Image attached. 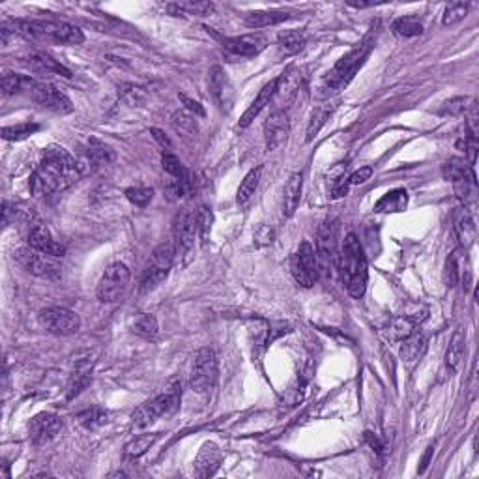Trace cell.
<instances>
[{
    "instance_id": "obj_1",
    "label": "cell",
    "mask_w": 479,
    "mask_h": 479,
    "mask_svg": "<svg viewBox=\"0 0 479 479\" xmlns=\"http://www.w3.org/2000/svg\"><path fill=\"white\" fill-rule=\"evenodd\" d=\"M81 177V167L60 147H49L36 171L32 172L31 193L34 197H49L70 189Z\"/></svg>"
},
{
    "instance_id": "obj_2",
    "label": "cell",
    "mask_w": 479,
    "mask_h": 479,
    "mask_svg": "<svg viewBox=\"0 0 479 479\" xmlns=\"http://www.w3.org/2000/svg\"><path fill=\"white\" fill-rule=\"evenodd\" d=\"M337 266L341 281L348 294L356 300H362L367 290V260H365L364 248H362L358 236L352 232L347 234L343 246L339 249Z\"/></svg>"
},
{
    "instance_id": "obj_3",
    "label": "cell",
    "mask_w": 479,
    "mask_h": 479,
    "mask_svg": "<svg viewBox=\"0 0 479 479\" xmlns=\"http://www.w3.org/2000/svg\"><path fill=\"white\" fill-rule=\"evenodd\" d=\"M371 49H373V41L365 40L362 41L359 46L354 47L352 51H348L347 55L341 56L337 60V64H335V66L326 73V77H324L322 81H320L317 96L320 98V100H328V98L335 96V94H339L341 90H344L348 86V83L356 77L359 68L365 64Z\"/></svg>"
},
{
    "instance_id": "obj_4",
    "label": "cell",
    "mask_w": 479,
    "mask_h": 479,
    "mask_svg": "<svg viewBox=\"0 0 479 479\" xmlns=\"http://www.w3.org/2000/svg\"><path fill=\"white\" fill-rule=\"evenodd\" d=\"M180 399H182L180 386L172 384L163 394L156 395V397L147 401V403H142L133 412V427H137V429H147V427L156 423L159 418H169L172 414H177L178 409H180Z\"/></svg>"
},
{
    "instance_id": "obj_5",
    "label": "cell",
    "mask_w": 479,
    "mask_h": 479,
    "mask_svg": "<svg viewBox=\"0 0 479 479\" xmlns=\"http://www.w3.org/2000/svg\"><path fill=\"white\" fill-rule=\"evenodd\" d=\"M172 264H174V248H172V242L157 246L150 255V258H148L144 272H142L141 293H152L154 288L159 287L167 279L169 272H171Z\"/></svg>"
},
{
    "instance_id": "obj_6",
    "label": "cell",
    "mask_w": 479,
    "mask_h": 479,
    "mask_svg": "<svg viewBox=\"0 0 479 479\" xmlns=\"http://www.w3.org/2000/svg\"><path fill=\"white\" fill-rule=\"evenodd\" d=\"M25 94L34 103H38V105L47 109V111L56 112V115H70L73 111V103H71L70 98L64 92L58 90L56 86L51 85V83L38 81V79L28 77Z\"/></svg>"
},
{
    "instance_id": "obj_7",
    "label": "cell",
    "mask_w": 479,
    "mask_h": 479,
    "mask_svg": "<svg viewBox=\"0 0 479 479\" xmlns=\"http://www.w3.org/2000/svg\"><path fill=\"white\" fill-rule=\"evenodd\" d=\"M14 258L25 272L32 273L36 278L56 281L62 275V266L55 257H49L46 253L32 248H19L14 251Z\"/></svg>"
},
{
    "instance_id": "obj_8",
    "label": "cell",
    "mask_w": 479,
    "mask_h": 479,
    "mask_svg": "<svg viewBox=\"0 0 479 479\" xmlns=\"http://www.w3.org/2000/svg\"><path fill=\"white\" fill-rule=\"evenodd\" d=\"M130 279H132V273H130V268L126 264L112 263L103 272L100 283H98V300L103 303L118 302L126 294L127 287H130Z\"/></svg>"
},
{
    "instance_id": "obj_9",
    "label": "cell",
    "mask_w": 479,
    "mask_h": 479,
    "mask_svg": "<svg viewBox=\"0 0 479 479\" xmlns=\"http://www.w3.org/2000/svg\"><path fill=\"white\" fill-rule=\"evenodd\" d=\"M317 263L318 272L324 275H330L333 266L337 264L339 257V242H337V221L335 219H326L320 225L317 234Z\"/></svg>"
},
{
    "instance_id": "obj_10",
    "label": "cell",
    "mask_w": 479,
    "mask_h": 479,
    "mask_svg": "<svg viewBox=\"0 0 479 479\" xmlns=\"http://www.w3.org/2000/svg\"><path fill=\"white\" fill-rule=\"evenodd\" d=\"M217 358L212 348H201L195 354L191 367V377H189V386L195 394L204 395L216 386L217 382Z\"/></svg>"
},
{
    "instance_id": "obj_11",
    "label": "cell",
    "mask_w": 479,
    "mask_h": 479,
    "mask_svg": "<svg viewBox=\"0 0 479 479\" xmlns=\"http://www.w3.org/2000/svg\"><path fill=\"white\" fill-rule=\"evenodd\" d=\"M195 236H197V223H195V212H178L172 221V248H174V260L186 258L191 255L195 248Z\"/></svg>"
},
{
    "instance_id": "obj_12",
    "label": "cell",
    "mask_w": 479,
    "mask_h": 479,
    "mask_svg": "<svg viewBox=\"0 0 479 479\" xmlns=\"http://www.w3.org/2000/svg\"><path fill=\"white\" fill-rule=\"evenodd\" d=\"M41 328H46L47 332L53 335H73L81 330V318L75 311L66 307H47L41 309L38 315Z\"/></svg>"
},
{
    "instance_id": "obj_13",
    "label": "cell",
    "mask_w": 479,
    "mask_h": 479,
    "mask_svg": "<svg viewBox=\"0 0 479 479\" xmlns=\"http://www.w3.org/2000/svg\"><path fill=\"white\" fill-rule=\"evenodd\" d=\"M290 272L298 285L311 288L318 279V263L315 248L309 242H302L290 258Z\"/></svg>"
},
{
    "instance_id": "obj_14",
    "label": "cell",
    "mask_w": 479,
    "mask_h": 479,
    "mask_svg": "<svg viewBox=\"0 0 479 479\" xmlns=\"http://www.w3.org/2000/svg\"><path fill=\"white\" fill-rule=\"evenodd\" d=\"M62 431V419L53 412H41L31 419L28 425V438L34 446L49 444Z\"/></svg>"
},
{
    "instance_id": "obj_15",
    "label": "cell",
    "mask_w": 479,
    "mask_h": 479,
    "mask_svg": "<svg viewBox=\"0 0 479 479\" xmlns=\"http://www.w3.org/2000/svg\"><path fill=\"white\" fill-rule=\"evenodd\" d=\"M223 47L234 56L240 58H251V56L260 55L268 46V40L263 34L253 32V34L236 36V38H223Z\"/></svg>"
},
{
    "instance_id": "obj_16",
    "label": "cell",
    "mask_w": 479,
    "mask_h": 479,
    "mask_svg": "<svg viewBox=\"0 0 479 479\" xmlns=\"http://www.w3.org/2000/svg\"><path fill=\"white\" fill-rule=\"evenodd\" d=\"M26 243H28V248L38 249V251L46 253V255L55 258L64 257V253H66V248L60 242H56L53 234L49 232V228L46 225H41V223L32 225L28 234H26Z\"/></svg>"
},
{
    "instance_id": "obj_17",
    "label": "cell",
    "mask_w": 479,
    "mask_h": 479,
    "mask_svg": "<svg viewBox=\"0 0 479 479\" xmlns=\"http://www.w3.org/2000/svg\"><path fill=\"white\" fill-rule=\"evenodd\" d=\"M223 463V451L221 448L214 442H206L202 444V448L199 449L197 457H195V463H193V472L199 478H212L216 475V472L219 470Z\"/></svg>"
},
{
    "instance_id": "obj_18",
    "label": "cell",
    "mask_w": 479,
    "mask_h": 479,
    "mask_svg": "<svg viewBox=\"0 0 479 479\" xmlns=\"http://www.w3.org/2000/svg\"><path fill=\"white\" fill-rule=\"evenodd\" d=\"M288 115L285 111H275L268 116L264 122V141H266V150H278L281 144H285L288 137Z\"/></svg>"
},
{
    "instance_id": "obj_19",
    "label": "cell",
    "mask_w": 479,
    "mask_h": 479,
    "mask_svg": "<svg viewBox=\"0 0 479 479\" xmlns=\"http://www.w3.org/2000/svg\"><path fill=\"white\" fill-rule=\"evenodd\" d=\"M453 228L455 236L464 249L472 248L478 238V225H475V217L472 208L463 206L453 214Z\"/></svg>"
},
{
    "instance_id": "obj_20",
    "label": "cell",
    "mask_w": 479,
    "mask_h": 479,
    "mask_svg": "<svg viewBox=\"0 0 479 479\" xmlns=\"http://www.w3.org/2000/svg\"><path fill=\"white\" fill-rule=\"evenodd\" d=\"M25 64L31 68L34 73H41V75H62L71 77V71L66 66H62L60 62L55 60L49 53L46 51H31L25 56Z\"/></svg>"
},
{
    "instance_id": "obj_21",
    "label": "cell",
    "mask_w": 479,
    "mask_h": 479,
    "mask_svg": "<svg viewBox=\"0 0 479 479\" xmlns=\"http://www.w3.org/2000/svg\"><path fill=\"white\" fill-rule=\"evenodd\" d=\"M210 90H212V96L217 105H219V109L228 111L232 107L234 90H232L231 81H228L227 73H225L221 66H214L210 70Z\"/></svg>"
},
{
    "instance_id": "obj_22",
    "label": "cell",
    "mask_w": 479,
    "mask_h": 479,
    "mask_svg": "<svg viewBox=\"0 0 479 479\" xmlns=\"http://www.w3.org/2000/svg\"><path fill=\"white\" fill-rule=\"evenodd\" d=\"M303 189V172H293L287 180L285 191H283V216L293 217L296 214L300 201H302Z\"/></svg>"
},
{
    "instance_id": "obj_23",
    "label": "cell",
    "mask_w": 479,
    "mask_h": 479,
    "mask_svg": "<svg viewBox=\"0 0 479 479\" xmlns=\"http://www.w3.org/2000/svg\"><path fill=\"white\" fill-rule=\"evenodd\" d=\"M423 320H425V315H421V317H419L418 313L403 315V317L394 318V320L388 324V328H386V332L384 333H386V337H388L389 341H397V343H401L403 339L412 335V333L416 332V326L423 322Z\"/></svg>"
},
{
    "instance_id": "obj_24",
    "label": "cell",
    "mask_w": 479,
    "mask_h": 479,
    "mask_svg": "<svg viewBox=\"0 0 479 479\" xmlns=\"http://www.w3.org/2000/svg\"><path fill=\"white\" fill-rule=\"evenodd\" d=\"M275 92H278V79H272V81L263 86V90L258 92L257 100L253 101L251 105L248 107V111L242 115V118H240V127L251 126V122L263 112L264 107L270 105V101L273 100Z\"/></svg>"
},
{
    "instance_id": "obj_25",
    "label": "cell",
    "mask_w": 479,
    "mask_h": 479,
    "mask_svg": "<svg viewBox=\"0 0 479 479\" xmlns=\"http://www.w3.org/2000/svg\"><path fill=\"white\" fill-rule=\"evenodd\" d=\"M425 352H427V337H425L423 333L414 332L412 335L401 341V358L410 367L421 362Z\"/></svg>"
},
{
    "instance_id": "obj_26",
    "label": "cell",
    "mask_w": 479,
    "mask_h": 479,
    "mask_svg": "<svg viewBox=\"0 0 479 479\" xmlns=\"http://www.w3.org/2000/svg\"><path fill=\"white\" fill-rule=\"evenodd\" d=\"M167 11L174 17H206L214 11V4L212 2H189V0H184V2L167 4Z\"/></svg>"
},
{
    "instance_id": "obj_27",
    "label": "cell",
    "mask_w": 479,
    "mask_h": 479,
    "mask_svg": "<svg viewBox=\"0 0 479 479\" xmlns=\"http://www.w3.org/2000/svg\"><path fill=\"white\" fill-rule=\"evenodd\" d=\"M116 159V154L109 144H105L103 141L96 139V137H90L88 139V144H86V162L92 163V165H109Z\"/></svg>"
},
{
    "instance_id": "obj_28",
    "label": "cell",
    "mask_w": 479,
    "mask_h": 479,
    "mask_svg": "<svg viewBox=\"0 0 479 479\" xmlns=\"http://www.w3.org/2000/svg\"><path fill=\"white\" fill-rule=\"evenodd\" d=\"M464 352H466V335H464L463 330H455L451 339H449L448 350H446V365L451 373L459 369Z\"/></svg>"
},
{
    "instance_id": "obj_29",
    "label": "cell",
    "mask_w": 479,
    "mask_h": 479,
    "mask_svg": "<svg viewBox=\"0 0 479 479\" xmlns=\"http://www.w3.org/2000/svg\"><path fill=\"white\" fill-rule=\"evenodd\" d=\"M406 204H409V193L404 191V189H394V191L386 193L382 199H379V202L374 204V212L397 214L403 212Z\"/></svg>"
},
{
    "instance_id": "obj_30",
    "label": "cell",
    "mask_w": 479,
    "mask_h": 479,
    "mask_svg": "<svg viewBox=\"0 0 479 479\" xmlns=\"http://www.w3.org/2000/svg\"><path fill=\"white\" fill-rule=\"evenodd\" d=\"M305 47V36L300 31H283L278 36V53L279 56H294Z\"/></svg>"
},
{
    "instance_id": "obj_31",
    "label": "cell",
    "mask_w": 479,
    "mask_h": 479,
    "mask_svg": "<svg viewBox=\"0 0 479 479\" xmlns=\"http://www.w3.org/2000/svg\"><path fill=\"white\" fill-rule=\"evenodd\" d=\"M288 19V14L285 11H251L246 16V25L249 28H266V26L279 25Z\"/></svg>"
},
{
    "instance_id": "obj_32",
    "label": "cell",
    "mask_w": 479,
    "mask_h": 479,
    "mask_svg": "<svg viewBox=\"0 0 479 479\" xmlns=\"http://www.w3.org/2000/svg\"><path fill=\"white\" fill-rule=\"evenodd\" d=\"M260 174H263V167H257V169H251V171L246 174V178L242 180L240 187H238L236 193V202L240 206H246L251 197L257 191L258 182H260Z\"/></svg>"
},
{
    "instance_id": "obj_33",
    "label": "cell",
    "mask_w": 479,
    "mask_h": 479,
    "mask_svg": "<svg viewBox=\"0 0 479 479\" xmlns=\"http://www.w3.org/2000/svg\"><path fill=\"white\" fill-rule=\"evenodd\" d=\"M157 434H141V436H135L132 442H127L126 448H124V457L126 459H139L141 455H144L152 446L156 444Z\"/></svg>"
},
{
    "instance_id": "obj_34",
    "label": "cell",
    "mask_w": 479,
    "mask_h": 479,
    "mask_svg": "<svg viewBox=\"0 0 479 479\" xmlns=\"http://www.w3.org/2000/svg\"><path fill=\"white\" fill-rule=\"evenodd\" d=\"M333 109L335 107H315L313 111H311V116H309V124H307V137H305V141L311 142L315 137L318 135V132L322 130L324 124L328 122V118L332 116Z\"/></svg>"
},
{
    "instance_id": "obj_35",
    "label": "cell",
    "mask_w": 479,
    "mask_h": 479,
    "mask_svg": "<svg viewBox=\"0 0 479 479\" xmlns=\"http://www.w3.org/2000/svg\"><path fill=\"white\" fill-rule=\"evenodd\" d=\"M394 32L401 38H416L423 34V23L416 16H404L395 19Z\"/></svg>"
},
{
    "instance_id": "obj_36",
    "label": "cell",
    "mask_w": 479,
    "mask_h": 479,
    "mask_svg": "<svg viewBox=\"0 0 479 479\" xmlns=\"http://www.w3.org/2000/svg\"><path fill=\"white\" fill-rule=\"evenodd\" d=\"M107 418H109L107 412L103 409H100V406H90V409H85L83 412L77 414L79 425L88 431H94L98 427H101V425H105Z\"/></svg>"
},
{
    "instance_id": "obj_37",
    "label": "cell",
    "mask_w": 479,
    "mask_h": 479,
    "mask_svg": "<svg viewBox=\"0 0 479 479\" xmlns=\"http://www.w3.org/2000/svg\"><path fill=\"white\" fill-rule=\"evenodd\" d=\"M172 126L178 133H182L184 137H191L199 133L197 126V116H193L187 111H178L172 115Z\"/></svg>"
},
{
    "instance_id": "obj_38",
    "label": "cell",
    "mask_w": 479,
    "mask_h": 479,
    "mask_svg": "<svg viewBox=\"0 0 479 479\" xmlns=\"http://www.w3.org/2000/svg\"><path fill=\"white\" fill-rule=\"evenodd\" d=\"M162 165L163 169H165V172L171 174V178H178V180H193L189 171L184 167V163L180 162L174 154H171V152H163Z\"/></svg>"
},
{
    "instance_id": "obj_39",
    "label": "cell",
    "mask_w": 479,
    "mask_h": 479,
    "mask_svg": "<svg viewBox=\"0 0 479 479\" xmlns=\"http://www.w3.org/2000/svg\"><path fill=\"white\" fill-rule=\"evenodd\" d=\"M36 132H40L38 124L25 122V124H17V126L2 127V137H4L6 141H25V139L34 135Z\"/></svg>"
},
{
    "instance_id": "obj_40",
    "label": "cell",
    "mask_w": 479,
    "mask_h": 479,
    "mask_svg": "<svg viewBox=\"0 0 479 479\" xmlns=\"http://www.w3.org/2000/svg\"><path fill=\"white\" fill-rule=\"evenodd\" d=\"M28 75H19L14 71H6L2 75V90L6 96H14V94H25Z\"/></svg>"
},
{
    "instance_id": "obj_41",
    "label": "cell",
    "mask_w": 479,
    "mask_h": 479,
    "mask_svg": "<svg viewBox=\"0 0 479 479\" xmlns=\"http://www.w3.org/2000/svg\"><path fill=\"white\" fill-rule=\"evenodd\" d=\"M133 332L137 335H141V337H156L157 333H159V324H157V318L154 315H141V317L135 318V322H133Z\"/></svg>"
},
{
    "instance_id": "obj_42",
    "label": "cell",
    "mask_w": 479,
    "mask_h": 479,
    "mask_svg": "<svg viewBox=\"0 0 479 479\" xmlns=\"http://www.w3.org/2000/svg\"><path fill=\"white\" fill-rule=\"evenodd\" d=\"M468 10L470 4H466V2H451V4L446 6L444 14H442V25L451 26L455 23H459L468 16Z\"/></svg>"
},
{
    "instance_id": "obj_43",
    "label": "cell",
    "mask_w": 479,
    "mask_h": 479,
    "mask_svg": "<svg viewBox=\"0 0 479 479\" xmlns=\"http://www.w3.org/2000/svg\"><path fill=\"white\" fill-rule=\"evenodd\" d=\"M195 223H197V236L202 243H206L212 231V212L206 206H201L195 212Z\"/></svg>"
},
{
    "instance_id": "obj_44",
    "label": "cell",
    "mask_w": 479,
    "mask_h": 479,
    "mask_svg": "<svg viewBox=\"0 0 479 479\" xmlns=\"http://www.w3.org/2000/svg\"><path fill=\"white\" fill-rule=\"evenodd\" d=\"M126 199L135 206L147 208L154 199V189L152 187H127Z\"/></svg>"
},
{
    "instance_id": "obj_45",
    "label": "cell",
    "mask_w": 479,
    "mask_h": 479,
    "mask_svg": "<svg viewBox=\"0 0 479 479\" xmlns=\"http://www.w3.org/2000/svg\"><path fill=\"white\" fill-rule=\"evenodd\" d=\"M460 279V270H459V260H457V253L449 255L448 260H446L444 266V283L448 288H453Z\"/></svg>"
},
{
    "instance_id": "obj_46",
    "label": "cell",
    "mask_w": 479,
    "mask_h": 479,
    "mask_svg": "<svg viewBox=\"0 0 479 479\" xmlns=\"http://www.w3.org/2000/svg\"><path fill=\"white\" fill-rule=\"evenodd\" d=\"M468 100L463 96L459 98H451V100H448L442 105V109H440V115L442 116H460L466 112V109H468Z\"/></svg>"
},
{
    "instance_id": "obj_47",
    "label": "cell",
    "mask_w": 479,
    "mask_h": 479,
    "mask_svg": "<svg viewBox=\"0 0 479 479\" xmlns=\"http://www.w3.org/2000/svg\"><path fill=\"white\" fill-rule=\"evenodd\" d=\"M253 240H255V246H257V248L272 246L273 240H275V231H273L270 225H260V227L255 231V234H253Z\"/></svg>"
},
{
    "instance_id": "obj_48",
    "label": "cell",
    "mask_w": 479,
    "mask_h": 479,
    "mask_svg": "<svg viewBox=\"0 0 479 479\" xmlns=\"http://www.w3.org/2000/svg\"><path fill=\"white\" fill-rule=\"evenodd\" d=\"M178 100L182 101L184 107H186V111L191 112L193 116H201V118H202V116H206V111H204V107H202L201 103H199V101L191 100V98L186 96V94H178Z\"/></svg>"
},
{
    "instance_id": "obj_49",
    "label": "cell",
    "mask_w": 479,
    "mask_h": 479,
    "mask_svg": "<svg viewBox=\"0 0 479 479\" xmlns=\"http://www.w3.org/2000/svg\"><path fill=\"white\" fill-rule=\"evenodd\" d=\"M371 174H373V169H371V167H362L358 171H354L347 180L350 186H359V184L367 182L369 178H371Z\"/></svg>"
},
{
    "instance_id": "obj_50",
    "label": "cell",
    "mask_w": 479,
    "mask_h": 479,
    "mask_svg": "<svg viewBox=\"0 0 479 479\" xmlns=\"http://www.w3.org/2000/svg\"><path fill=\"white\" fill-rule=\"evenodd\" d=\"M150 133H152V135H154V139H156V141L159 142V147H162L163 150H167V152L171 150L172 142H171V139H169V137L165 135V132H162V130H157V127H152Z\"/></svg>"
},
{
    "instance_id": "obj_51",
    "label": "cell",
    "mask_w": 479,
    "mask_h": 479,
    "mask_svg": "<svg viewBox=\"0 0 479 479\" xmlns=\"http://www.w3.org/2000/svg\"><path fill=\"white\" fill-rule=\"evenodd\" d=\"M365 442H367V444L374 449V453H379V455L386 453V446H384L382 442L377 438V434L369 433L367 431V433H365Z\"/></svg>"
},
{
    "instance_id": "obj_52",
    "label": "cell",
    "mask_w": 479,
    "mask_h": 479,
    "mask_svg": "<svg viewBox=\"0 0 479 479\" xmlns=\"http://www.w3.org/2000/svg\"><path fill=\"white\" fill-rule=\"evenodd\" d=\"M433 453H434V444H431L429 448H427V451H425L423 459H421V466H419V474H423L425 470H427V466L431 464V459H433Z\"/></svg>"
},
{
    "instance_id": "obj_53",
    "label": "cell",
    "mask_w": 479,
    "mask_h": 479,
    "mask_svg": "<svg viewBox=\"0 0 479 479\" xmlns=\"http://www.w3.org/2000/svg\"><path fill=\"white\" fill-rule=\"evenodd\" d=\"M347 6H350V8H358V10H364V8H373V6H377L374 2H354V0H348Z\"/></svg>"
}]
</instances>
